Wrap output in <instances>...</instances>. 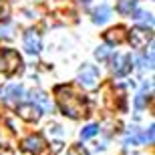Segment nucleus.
Here are the masks:
<instances>
[{"instance_id": "nucleus-1", "label": "nucleus", "mask_w": 155, "mask_h": 155, "mask_svg": "<svg viewBox=\"0 0 155 155\" xmlns=\"http://www.w3.org/2000/svg\"><path fill=\"white\" fill-rule=\"evenodd\" d=\"M57 103L61 107L67 117L71 119H81V117L87 115V101L81 97L79 93H75L71 87H57Z\"/></svg>"}, {"instance_id": "nucleus-2", "label": "nucleus", "mask_w": 155, "mask_h": 155, "mask_svg": "<svg viewBox=\"0 0 155 155\" xmlns=\"http://www.w3.org/2000/svg\"><path fill=\"white\" fill-rule=\"evenodd\" d=\"M22 64V58L12 48H2L0 52V73L2 75H14Z\"/></svg>"}, {"instance_id": "nucleus-3", "label": "nucleus", "mask_w": 155, "mask_h": 155, "mask_svg": "<svg viewBox=\"0 0 155 155\" xmlns=\"http://www.w3.org/2000/svg\"><path fill=\"white\" fill-rule=\"evenodd\" d=\"M153 35H151V28H143V26H137L129 32V42H131L133 48H145L147 45H151Z\"/></svg>"}, {"instance_id": "nucleus-4", "label": "nucleus", "mask_w": 155, "mask_h": 155, "mask_svg": "<svg viewBox=\"0 0 155 155\" xmlns=\"http://www.w3.org/2000/svg\"><path fill=\"white\" fill-rule=\"evenodd\" d=\"M79 83L85 89H95L99 83V71L97 67H93V64H85L83 69L79 71Z\"/></svg>"}, {"instance_id": "nucleus-5", "label": "nucleus", "mask_w": 155, "mask_h": 155, "mask_svg": "<svg viewBox=\"0 0 155 155\" xmlns=\"http://www.w3.org/2000/svg\"><path fill=\"white\" fill-rule=\"evenodd\" d=\"M46 147V141L42 135H28V137L22 141V149L26 151V153H32V155H38L42 153Z\"/></svg>"}, {"instance_id": "nucleus-6", "label": "nucleus", "mask_w": 155, "mask_h": 155, "mask_svg": "<svg viewBox=\"0 0 155 155\" xmlns=\"http://www.w3.org/2000/svg\"><path fill=\"white\" fill-rule=\"evenodd\" d=\"M131 63H133V61H131L129 54H117L115 61H113V75H115V77L129 75V71H131V67H133Z\"/></svg>"}, {"instance_id": "nucleus-7", "label": "nucleus", "mask_w": 155, "mask_h": 155, "mask_svg": "<svg viewBox=\"0 0 155 155\" xmlns=\"http://www.w3.org/2000/svg\"><path fill=\"white\" fill-rule=\"evenodd\" d=\"M42 46V40H40V35L36 32L35 28H30L24 32V48L30 52V54H36Z\"/></svg>"}, {"instance_id": "nucleus-8", "label": "nucleus", "mask_w": 155, "mask_h": 155, "mask_svg": "<svg viewBox=\"0 0 155 155\" xmlns=\"http://www.w3.org/2000/svg\"><path fill=\"white\" fill-rule=\"evenodd\" d=\"M22 95H24V89L20 85H10L0 91V99L6 101V103H18L22 99Z\"/></svg>"}, {"instance_id": "nucleus-9", "label": "nucleus", "mask_w": 155, "mask_h": 155, "mask_svg": "<svg viewBox=\"0 0 155 155\" xmlns=\"http://www.w3.org/2000/svg\"><path fill=\"white\" fill-rule=\"evenodd\" d=\"M40 113H42V111H40L35 103H22V105H18V115L22 117L24 121H38Z\"/></svg>"}, {"instance_id": "nucleus-10", "label": "nucleus", "mask_w": 155, "mask_h": 155, "mask_svg": "<svg viewBox=\"0 0 155 155\" xmlns=\"http://www.w3.org/2000/svg\"><path fill=\"white\" fill-rule=\"evenodd\" d=\"M105 40L109 42V45H121L123 40H127V30L123 26H115V28H111L105 32Z\"/></svg>"}, {"instance_id": "nucleus-11", "label": "nucleus", "mask_w": 155, "mask_h": 155, "mask_svg": "<svg viewBox=\"0 0 155 155\" xmlns=\"http://www.w3.org/2000/svg\"><path fill=\"white\" fill-rule=\"evenodd\" d=\"M30 103H35L36 107H38L40 111H45V113H51L52 111V103L48 101V97H46L45 93H40V91L32 93V101H30Z\"/></svg>"}, {"instance_id": "nucleus-12", "label": "nucleus", "mask_w": 155, "mask_h": 155, "mask_svg": "<svg viewBox=\"0 0 155 155\" xmlns=\"http://www.w3.org/2000/svg\"><path fill=\"white\" fill-rule=\"evenodd\" d=\"M109 16H111V8L105 6V4H101L99 8H95V12H93V22L95 24H105L107 20H109Z\"/></svg>"}, {"instance_id": "nucleus-13", "label": "nucleus", "mask_w": 155, "mask_h": 155, "mask_svg": "<svg viewBox=\"0 0 155 155\" xmlns=\"http://www.w3.org/2000/svg\"><path fill=\"white\" fill-rule=\"evenodd\" d=\"M135 8H137V0H119L117 2V10L125 16H131L135 12Z\"/></svg>"}, {"instance_id": "nucleus-14", "label": "nucleus", "mask_w": 155, "mask_h": 155, "mask_svg": "<svg viewBox=\"0 0 155 155\" xmlns=\"http://www.w3.org/2000/svg\"><path fill=\"white\" fill-rule=\"evenodd\" d=\"M147 95H149V87L145 85L141 91H139V95H137V99H135V109H143L145 107V101H147Z\"/></svg>"}, {"instance_id": "nucleus-15", "label": "nucleus", "mask_w": 155, "mask_h": 155, "mask_svg": "<svg viewBox=\"0 0 155 155\" xmlns=\"http://www.w3.org/2000/svg\"><path fill=\"white\" fill-rule=\"evenodd\" d=\"M135 20H137V22H141V24H145V26H153V16H151V12H137V14H135Z\"/></svg>"}, {"instance_id": "nucleus-16", "label": "nucleus", "mask_w": 155, "mask_h": 155, "mask_svg": "<svg viewBox=\"0 0 155 155\" xmlns=\"http://www.w3.org/2000/svg\"><path fill=\"white\" fill-rule=\"evenodd\" d=\"M99 133V125H87L83 131H81V141H87V139L95 137Z\"/></svg>"}, {"instance_id": "nucleus-17", "label": "nucleus", "mask_w": 155, "mask_h": 155, "mask_svg": "<svg viewBox=\"0 0 155 155\" xmlns=\"http://www.w3.org/2000/svg\"><path fill=\"white\" fill-rule=\"evenodd\" d=\"M139 64H141V69H151L153 67V52L143 54V57L139 58Z\"/></svg>"}, {"instance_id": "nucleus-18", "label": "nucleus", "mask_w": 155, "mask_h": 155, "mask_svg": "<svg viewBox=\"0 0 155 155\" xmlns=\"http://www.w3.org/2000/svg\"><path fill=\"white\" fill-rule=\"evenodd\" d=\"M8 16H10V6H8V2H2L0 0V22L6 20Z\"/></svg>"}, {"instance_id": "nucleus-19", "label": "nucleus", "mask_w": 155, "mask_h": 155, "mask_svg": "<svg viewBox=\"0 0 155 155\" xmlns=\"http://www.w3.org/2000/svg\"><path fill=\"white\" fill-rule=\"evenodd\" d=\"M10 143V133H6L2 127H0V147H6Z\"/></svg>"}, {"instance_id": "nucleus-20", "label": "nucleus", "mask_w": 155, "mask_h": 155, "mask_svg": "<svg viewBox=\"0 0 155 155\" xmlns=\"http://www.w3.org/2000/svg\"><path fill=\"white\" fill-rule=\"evenodd\" d=\"M109 48H107V46H101V48H97V51H95V57L99 58V61H103V58H107L109 57Z\"/></svg>"}]
</instances>
